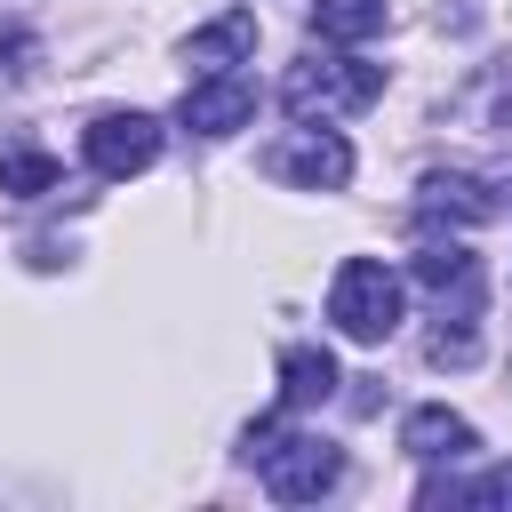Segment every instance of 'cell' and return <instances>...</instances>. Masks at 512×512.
<instances>
[{
    "mask_svg": "<svg viewBox=\"0 0 512 512\" xmlns=\"http://www.w3.org/2000/svg\"><path fill=\"white\" fill-rule=\"evenodd\" d=\"M400 448H408L416 464H456V456H472V448H480V432H472L448 400H424V408H408V416H400Z\"/></svg>",
    "mask_w": 512,
    "mask_h": 512,
    "instance_id": "obj_9",
    "label": "cell"
},
{
    "mask_svg": "<svg viewBox=\"0 0 512 512\" xmlns=\"http://www.w3.org/2000/svg\"><path fill=\"white\" fill-rule=\"evenodd\" d=\"M392 24V0H312V32L328 48H360Z\"/></svg>",
    "mask_w": 512,
    "mask_h": 512,
    "instance_id": "obj_12",
    "label": "cell"
},
{
    "mask_svg": "<svg viewBox=\"0 0 512 512\" xmlns=\"http://www.w3.org/2000/svg\"><path fill=\"white\" fill-rule=\"evenodd\" d=\"M256 120V80L248 72H192V88L176 96V128L184 136H240Z\"/></svg>",
    "mask_w": 512,
    "mask_h": 512,
    "instance_id": "obj_5",
    "label": "cell"
},
{
    "mask_svg": "<svg viewBox=\"0 0 512 512\" xmlns=\"http://www.w3.org/2000/svg\"><path fill=\"white\" fill-rule=\"evenodd\" d=\"M256 472H264V488H272L280 504H320V496L344 480V448H328L320 432H280Z\"/></svg>",
    "mask_w": 512,
    "mask_h": 512,
    "instance_id": "obj_4",
    "label": "cell"
},
{
    "mask_svg": "<svg viewBox=\"0 0 512 512\" xmlns=\"http://www.w3.org/2000/svg\"><path fill=\"white\" fill-rule=\"evenodd\" d=\"M424 352H432L440 368H448V360L464 368V360H472V320H456V328H432V344H424Z\"/></svg>",
    "mask_w": 512,
    "mask_h": 512,
    "instance_id": "obj_17",
    "label": "cell"
},
{
    "mask_svg": "<svg viewBox=\"0 0 512 512\" xmlns=\"http://www.w3.org/2000/svg\"><path fill=\"white\" fill-rule=\"evenodd\" d=\"M384 96V64H360V56H344V48H312V56H296L288 64V80H280V104H288V120H352V112H368Z\"/></svg>",
    "mask_w": 512,
    "mask_h": 512,
    "instance_id": "obj_1",
    "label": "cell"
},
{
    "mask_svg": "<svg viewBox=\"0 0 512 512\" xmlns=\"http://www.w3.org/2000/svg\"><path fill=\"white\" fill-rule=\"evenodd\" d=\"M456 112H472L480 128H512V56H496V64L456 96Z\"/></svg>",
    "mask_w": 512,
    "mask_h": 512,
    "instance_id": "obj_14",
    "label": "cell"
},
{
    "mask_svg": "<svg viewBox=\"0 0 512 512\" xmlns=\"http://www.w3.org/2000/svg\"><path fill=\"white\" fill-rule=\"evenodd\" d=\"M0 192H8V200L56 192V160H48L40 144H0Z\"/></svg>",
    "mask_w": 512,
    "mask_h": 512,
    "instance_id": "obj_13",
    "label": "cell"
},
{
    "mask_svg": "<svg viewBox=\"0 0 512 512\" xmlns=\"http://www.w3.org/2000/svg\"><path fill=\"white\" fill-rule=\"evenodd\" d=\"M80 152H88V168L96 176H136V168H152L160 160V120L152 112H96L88 128H80Z\"/></svg>",
    "mask_w": 512,
    "mask_h": 512,
    "instance_id": "obj_6",
    "label": "cell"
},
{
    "mask_svg": "<svg viewBox=\"0 0 512 512\" xmlns=\"http://www.w3.org/2000/svg\"><path fill=\"white\" fill-rule=\"evenodd\" d=\"M32 56H40V40L16 24V32H0V88H16L24 72H32Z\"/></svg>",
    "mask_w": 512,
    "mask_h": 512,
    "instance_id": "obj_16",
    "label": "cell"
},
{
    "mask_svg": "<svg viewBox=\"0 0 512 512\" xmlns=\"http://www.w3.org/2000/svg\"><path fill=\"white\" fill-rule=\"evenodd\" d=\"M464 504L472 512H512V464H488L480 480H464Z\"/></svg>",
    "mask_w": 512,
    "mask_h": 512,
    "instance_id": "obj_15",
    "label": "cell"
},
{
    "mask_svg": "<svg viewBox=\"0 0 512 512\" xmlns=\"http://www.w3.org/2000/svg\"><path fill=\"white\" fill-rule=\"evenodd\" d=\"M336 352L328 344H288L280 352V408L296 416V408H320V400H336Z\"/></svg>",
    "mask_w": 512,
    "mask_h": 512,
    "instance_id": "obj_11",
    "label": "cell"
},
{
    "mask_svg": "<svg viewBox=\"0 0 512 512\" xmlns=\"http://www.w3.org/2000/svg\"><path fill=\"white\" fill-rule=\"evenodd\" d=\"M400 312H408V280H400L384 256H344V264H336V280H328V320H336V336L384 344V336L400 328Z\"/></svg>",
    "mask_w": 512,
    "mask_h": 512,
    "instance_id": "obj_2",
    "label": "cell"
},
{
    "mask_svg": "<svg viewBox=\"0 0 512 512\" xmlns=\"http://www.w3.org/2000/svg\"><path fill=\"white\" fill-rule=\"evenodd\" d=\"M416 288L448 312V320H472L480 312V256L464 240H424L416 248Z\"/></svg>",
    "mask_w": 512,
    "mask_h": 512,
    "instance_id": "obj_7",
    "label": "cell"
},
{
    "mask_svg": "<svg viewBox=\"0 0 512 512\" xmlns=\"http://www.w3.org/2000/svg\"><path fill=\"white\" fill-rule=\"evenodd\" d=\"M264 176L272 184H296V192H344L352 184V144L336 136V120H296L264 152Z\"/></svg>",
    "mask_w": 512,
    "mask_h": 512,
    "instance_id": "obj_3",
    "label": "cell"
},
{
    "mask_svg": "<svg viewBox=\"0 0 512 512\" xmlns=\"http://www.w3.org/2000/svg\"><path fill=\"white\" fill-rule=\"evenodd\" d=\"M416 216L424 224H488L496 216V184H480L464 168H424L416 176Z\"/></svg>",
    "mask_w": 512,
    "mask_h": 512,
    "instance_id": "obj_8",
    "label": "cell"
},
{
    "mask_svg": "<svg viewBox=\"0 0 512 512\" xmlns=\"http://www.w3.org/2000/svg\"><path fill=\"white\" fill-rule=\"evenodd\" d=\"M256 56V8H224L216 24L184 32V64L192 72H240Z\"/></svg>",
    "mask_w": 512,
    "mask_h": 512,
    "instance_id": "obj_10",
    "label": "cell"
}]
</instances>
